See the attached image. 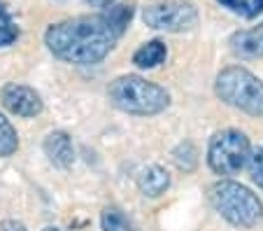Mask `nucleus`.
<instances>
[{"mask_svg":"<svg viewBox=\"0 0 263 231\" xmlns=\"http://www.w3.org/2000/svg\"><path fill=\"white\" fill-rule=\"evenodd\" d=\"M100 226L103 231H140L135 226V222L128 215H124V210L109 206L100 212Z\"/></svg>","mask_w":263,"mask_h":231,"instance_id":"nucleus-12","label":"nucleus"},{"mask_svg":"<svg viewBox=\"0 0 263 231\" xmlns=\"http://www.w3.org/2000/svg\"><path fill=\"white\" fill-rule=\"evenodd\" d=\"M107 98L117 110L138 117L159 115L170 103V94L163 86L140 75H121L112 80L107 86Z\"/></svg>","mask_w":263,"mask_h":231,"instance_id":"nucleus-2","label":"nucleus"},{"mask_svg":"<svg viewBox=\"0 0 263 231\" xmlns=\"http://www.w3.org/2000/svg\"><path fill=\"white\" fill-rule=\"evenodd\" d=\"M45 154L56 168H70L74 164V145L65 131H51L45 138Z\"/></svg>","mask_w":263,"mask_h":231,"instance_id":"nucleus-8","label":"nucleus"},{"mask_svg":"<svg viewBox=\"0 0 263 231\" xmlns=\"http://www.w3.org/2000/svg\"><path fill=\"white\" fill-rule=\"evenodd\" d=\"M0 101H3L5 110H10L12 115H16V117H26V119H28V117H37L42 112V108H45L40 94H37L33 86L16 84V82L3 86Z\"/></svg>","mask_w":263,"mask_h":231,"instance_id":"nucleus-7","label":"nucleus"},{"mask_svg":"<svg viewBox=\"0 0 263 231\" xmlns=\"http://www.w3.org/2000/svg\"><path fill=\"white\" fill-rule=\"evenodd\" d=\"M214 94L226 105L263 117V82L242 65H229L214 80Z\"/></svg>","mask_w":263,"mask_h":231,"instance_id":"nucleus-3","label":"nucleus"},{"mask_svg":"<svg viewBox=\"0 0 263 231\" xmlns=\"http://www.w3.org/2000/svg\"><path fill=\"white\" fill-rule=\"evenodd\" d=\"M173 159L182 171H194L196 164H198V152H196V147L191 145V143H182V145L173 152Z\"/></svg>","mask_w":263,"mask_h":231,"instance_id":"nucleus-17","label":"nucleus"},{"mask_svg":"<svg viewBox=\"0 0 263 231\" xmlns=\"http://www.w3.org/2000/svg\"><path fill=\"white\" fill-rule=\"evenodd\" d=\"M231 49L240 56H247V59H258L263 56V21L254 28L247 30H238L231 38Z\"/></svg>","mask_w":263,"mask_h":231,"instance_id":"nucleus-9","label":"nucleus"},{"mask_svg":"<svg viewBox=\"0 0 263 231\" xmlns=\"http://www.w3.org/2000/svg\"><path fill=\"white\" fill-rule=\"evenodd\" d=\"M210 201L223 220L235 226H254L263 217V203L258 201V196L238 182L221 180L212 185Z\"/></svg>","mask_w":263,"mask_h":231,"instance_id":"nucleus-4","label":"nucleus"},{"mask_svg":"<svg viewBox=\"0 0 263 231\" xmlns=\"http://www.w3.org/2000/svg\"><path fill=\"white\" fill-rule=\"evenodd\" d=\"M217 3L242 19H256L263 12V0H217Z\"/></svg>","mask_w":263,"mask_h":231,"instance_id":"nucleus-15","label":"nucleus"},{"mask_svg":"<svg viewBox=\"0 0 263 231\" xmlns=\"http://www.w3.org/2000/svg\"><path fill=\"white\" fill-rule=\"evenodd\" d=\"M252 145L242 131L226 129L214 133L208 147V164L217 175H235L249 161Z\"/></svg>","mask_w":263,"mask_h":231,"instance_id":"nucleus-5","label":"nucleus"},{"mask_svg":"<svg viewBox=\"0 0 263 231\" xmlns=\"http://www.w3.org/2000/svg\"><path fill=\"white\" fill-rule=\"evenodd\" d=\"M19 150V136L12 121L0 112V159H7Z\"/></svg>","mask_w":263,"mask_h":231,"instance_id":"nucleus-14","label":"nucleus"},{"mask_svg":"<svg viewBox=\"0 0 263 231\" xmlns=\"http://www.w3.org/2000/svg\"><path fill=\"white\" fill-rule=\"evenodd\" d=\"M103 16L109 24V28L117 33V38H121L124 35V30H126V26L130 24V19H133V7L130 5H115V3H112L109 7H105Z\"/></svg>","mask_w":263,"mask_h":231,"instance_id":"nucleus-13","label":"nucleus"},{"mask_svg":"<svg viewBox=\"0 0 263 231\" xmlns=\"http://www.w3.org/2000/svg\"><path fill=\"white\" fill-rule=\"evenodd\" d=\"M42 231H63L61 226H47V229H42Z\"/></svg>","mask_w":263,"mask_h":231,"instance_id":"nucleus-21","label":"nucleus"},{"mask_svg":"<svg viewBox=\"0 0 263 231\" xmlns=\"http://www.w3.org/2000/svg\"><path fill=\"white\" fill-rule=\"evenodd\" d=\"M86 5H91V7H100V10H105V7H109L115 0H84Z\"/></svg>","mask_w":263,"mask_h":231,"instance_id":"nucleus-20","label":"nucleus"},{"mask_svg":"<svg viewBox=\"0 0 263 231\" xmlns=\"http://www.w3.org/2000/svg\"><path fill=\"white\" fill-rule=\"evenodd\" d=\"M117 33L103 14L74 16L51 24L45 33V45L59 61L74 65H93L103 61L117 45Z\"/></svg>","mask_w":263,"mask_h":231,"instance_id":"nucleus-1","label":"nucleus"},{"mask_svg":"<svg viewBox=\"0 0 263 231\" xmlns=\"http://www.w3.org/2000/svg\"><path fill=\"white\" fill-rule=\"evenodd\" d=\"M165 56H168L165 42L149 40L133 54V63L138 65V68H156V65H161L165 61Z\"/></svg>","mask_w":263,"mask_h":231,"instance_id":"nucleus-11","label":"nucleus"},{"mask_svg":"<svg viewBox=\"0 0 263 231\" xmlns=\"http://www.w3.org/2000/svg\"><path fill=\"white\" fill-rule=\"evenodd\" d=\"M19 40V26L14 24L7 7L0 3V47H10Z\"/></svg>","mask_w":263,"mask_h":231,"instance_id":"nucleus-16","label":"nucleus"},{"mask_svg":"<svg viewBox=\"0 0 263 231\" xmlns=\"http://www.w3.org/2000/svg\"><path fill=\"white\" fill-rule=\"evenodd\" d=\"M170 187V175L165 168L161 166H147L140 171L138 175V189L142 191L149 199H156V196L165 194V189Z\"/></svg>","mask_w":263,"mask_h":231,"instance_id":"nucleus-10","label":"nucleus"},{"mask_svg":"<svg viewBox=\"0 0 263 231\" xmlns=\"http://www.w3.org/2000/svg\"><path fill=\"white\" fill-rule=\"evenodd\" d=\"M0 231H28V229L16 220H3L0 222Z\"/></svg>","mask_w":263,"mask_h":231,"instance_id":"nucleus-19","label":"nucleus"},{"mask_svg":"<svg viewBox=\"0 0 263 231\" xmlns=\"http://www.w3.org/2000/svg\"><path fill=\"white\" fill-rule=\"evenodd\" d=\"M249 173H252V180L256 182L258 187L263 189V147H258L256 152L249 154Z\"/></svg>","mask_w":263,"mask_h":231,"instance_id":"nucleus-18","label":"nucleus"},{"mask_svg":"<svg viewBox=\"0 0 263 231\" xmlns=\"http://www.w3.org/2000/svg\"><path fill=\"white\" fill-rule=\"evenodd\" d=\"M142 21L154 30L182 33V30H191L198 24V10L184 0H168V3L149 5L142 12Z\"/></svg>","mask_w":263,"mask_h":231,"instance_id":"nucleus-6","label":"nucleus"}]
</instances>
